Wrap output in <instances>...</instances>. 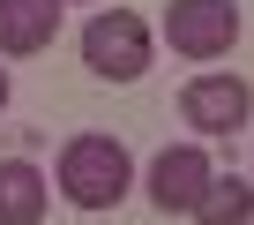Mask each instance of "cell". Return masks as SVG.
<instances>
[{"label": "cell", "mask_w": 254, "mask_h": 225, "mask_svg": "<svg viewBox=\"0 0 254 225\" xmlns=\"http://www.w3.org/2000/svg\"><path fill=\"white\" fill-rule=\"evenodd\" d=\"M127 188H135V158H127L120 135H67V150H60V195L75 210H112Z\"/></svg>", "instance_id": "6da1fadb"}, {"label": "cell", "mask_w": 254, "mask_h": 225, "mask_svg": "<svg viewBox=\"0 0 254 225\" xmlns=\"http://www.w3.org/2000/svg\"><path fill=\"white\" fill-rule=\"evenodd\" d=\"M247 112H254V83L247 75H194L180 90V120L194 135H232V128H247Z\"/></svg>", "instance_id": "277c9868"}, {"label": "cell", "mask_w": 254, "mask_h": 225, "mask_svg": "<svg viewBox=\"0 0 254 225\" xmlns=\"http://www.w3.org/2000/svg\"><path fill=\"white\" fill-rule=\"evenodd\" d=\"M45 203H53V188L30 158H0V225H38Z\"/></svg>", "instance_id": "52a82bcc"}, {"label": "cell", "mask_w": 254, "mask_h": 225, "mask_svg": "<svg viewBox=\"0 0 254 225\" xmlns=\"http://www.w3.org/2000/svg\"><path fill=\"white\" fill-rule=\"evenodd\" d=\"M165 38H172L180 60H224L239 45V0H172Z\"/></svg>", "instance_id": "3957f363"}, {"label": "cell", "mask_w": 254, "mask_h": 225, "mask_svg": "<svg viewBox=\"0 0 254 225\" xmlns=\"http://www.w3.org/2000/svg\"><path fill=\"white\" fill-rule=\"evenodd\" d=\"M0 105H8V68H0Z\"/></svg>", "instance_id": "9c48e42d"}, {"label": "cell", "mask_w": 254, "mask_h": 225, "mask_svg": "<svg viewBox=\"0 0 254 225\" xmlns=\"http://www.w3.org/2000/svg\"><path fill=\"white\" fill-rule=\"evenodd\" d=\"M82 68L97 83H142L150 75V23L127 8H97L82 23Z\"/></svg>", "instance_id": "7a4b0ae2"}, {"label": "cell", "mask_w": 254, "mask_h": 225, "mask_svg": "<svg viewBox=\"0 0 254 225\" xmlns=\"http://www.w3.org/2000/svg\"><path fill=\"white\" fill-rule=\"evenodd\" d=\"M60 38V0H0V60L45 53Z\"/></svg>", "instance_id": "8992f818"}, {"label": "cell", "mask_w": 254, "mask_h": 225, "mask_svg": "<svg viewBox=\"0 0 254 225\" xmlns=\"http://www.w3.org/2000/svg\"><path fill=\"white\" fill-rule=\"evenodd\" d=\"M187 218H194V225H247V218H254V180H239V173H209Z\"/></svg>", "instance_id": "ba28073f"}, {"label": "cell", "mask_w": 254, "mask_h": 225, "mask_svg": "<svg viewBox=\"0 0 254 225\" xmlns=\"http://www.w3.org/2000/svg\"><path fill=\"white\" fill-rule=\"evenodd\" d=\"M202 180H209L202 143H172V150H157V158H150V203H157L165 218H187V210H194V195H202Z\"/></svg>", "instance_id": "5b68a950"}]
</instances>
